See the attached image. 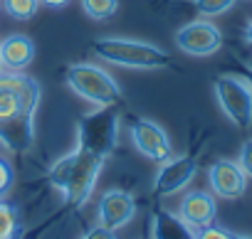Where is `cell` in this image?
<instances>
[{
  "label": "cell",
  "mask_w": 252,
  "mask_h": 239,
  "mask_svg": "<svg viewBox=\"0 0 252 239\" xmlns=\"http://www.w3.org/2000/svg\"><path fill=\"white\" fill-rule=\"evenodd\" d=\"M104 168V160L87 153V151H74L64 158H60L50 173L47 180L52 187H57L69 207H82L94 192V185L99 180V173Z\"/></svg>",
  "instance_id": "cell-1"
},
{
  "label": "cell",
  "mask_w": 252,
  "mask_h": 239,
  "mask_svg": "<svg viewBox=\"0 0 252 239\" xmlns=\"http://www.w3.org/2000/svg\"><path fill=\"white\" fill-rule=\"evenodd\" d=\"M89 50L116 67L126 69H166L171 67V54L151 42L129 40V37H99L89 45Z\"/></svg>",
  "instance_id": "cell-2"
},
{
  "label": "cell",
  "mask_w": 252,
  "mask_h": 239,
  "mask_svg": "<svg viewBox=\"0 0 252 239\" xmlns=\"http://www.w3.org/2000/svg\"><path fill=\"white\" fill-rule=\"evenodd\" d=\"M119 143V111L116 106H96L77 124V148L106 160Z\"/></svg>",
  "instance_id": "cell-3"
},
{
  "label": "cell",
  "mask_w": 252,
  "mask_h": 239,
  "mask_svg": "<svg viewBox=\"0 0 252 239\" xmlns=\"http://www.w3.org/2000/svg\"><path fill=\"white\" fill-rule=\"evenodd\" d=\"M64 81L77 96H82L84 101L94 106H116L121 101V86L106 69L96 64L79 62V64L67 67Z\"/></svg>",
  "instance_id": "cell-4"
},
{
  "label": "cell",
  "mask_w": 252,
  "mask_h": 239,
  "mask_svg": "<svg viewBox=\"0 0 252 239\" xmlns=\"http://www.w3.org/2000/svg\"><path fill=\"white\" fill-rule=\"evenodd\" d=\"M213 91L227 121L247 131L252 126V89L247 86V81L235 74H220L213 81Z\"/></svg>",
  "instance_id": "cell-5"
},
{
  "label": "cell",
  "mask_w": 252,
  "mask_h": 239,
  "mask_svg": "<svg viewBox=\"0 0 252 239\" xmlns=\"http://www.w3.org/2000/svg\"><path fill=\"white\" fill-rule=\"evenodd\" d=\"M176 47L190 57H210L222 47V32L208 20H193L176 32Z\"/></svg>",
  "instance_id": "cell-6"
},
{
  "label": "cell",
  "mask_w": 252,
  "mask_h": 239,
  "mask_svg": "<svg viewBox=\"0 0 252 239\" xmlns=\"http://www.w3.org/2000/svg\"><path fill=\"white\" fill-rule=\"evenodd\" d=\"M198 173V160L193 156H171L166 163H161L156 178H154V192L158 197H168L173 192L186 190Z\"/></svg>",
  "instance_id": "cell-7"
},
{
  "label": "cell",
  "mask_w": 252,
  "mask_h": 239,
  "mask_svg": "<svg viewBox=\"0 0 252 239\" xmlns=\"http://www.w3.org/2000/svg\"><path fill=\"white\" fill-rule=\"evenodd\" d=\"M131 141L139 148V153H144L154 163H166L173 156V146H171L168 133L156 121H149V118L131 121Z\"/></svg>",
  "instance_id": "cell-8"
},
{
  "label": "cell",
  "mask_w": 252,
  "mask_h": 239,
  "mask_svg": "<svg viewBox=\"0 0 252 239\" xmlns=\"http://www.w3.org/2000/svg\"><path fill=\"white\" fill-rule=\"evenodd\" d=\"M136 217V200L126 192V190H106L99 197L96 207V224L116 232L126 227Z\"/></svg>",
  "instance_id": "cell-9"
},
{
  "label": "cell",
  "mask_w": 252,
  "mask_h": 239,
  "mask_svg": "<svg viewBox=\"0 0 252 239\" xmlns=\"http://www.w3.org/2000/svg\"><path fill=\"white\" fill-rule=\"evenodd\" d=\"M35 113L20 108L18 113L0 118V143L13 153H25L35 146Z\"/></svg>",
  "instance_id": "cell-10"
},
{
  "label": "cell",
  "mask_w": 252,
  "mask_h": 239,
  "mask_svg": "<svg viewBox=\"0 0 252 239\" xmlns=\"http://www.w3.org/2000/svg\"><path fill=\"white\" fill-rule=\"evenodd\" d=\"M208 183L210 190L222 200H237L247 190V175L232 160H215L208 168Z\"/></svg>",
  "instance_id": "cell-11"
},
{
  "label": "cell",
  "mask_w": 252,
  "mask_h": 239,
  "mask_svg": "<svg viewBox=\"0 0 252 239\" xmlns=\"http://www.w3.org/2000/svg\"><path fill=\"white\" fill-rule=\"evenodd\" d=\"M178 214L186 224H190L193 229H203L208 224L215 222L218 217V202L210 192L205 190H193L186 192L181 205H178Z\"/></svg>",
  "instance_id": "cell-12"
},
{
  "label": "cell",
  "mask_w": 252,
  "mask_h": 239,
  "mask_svg": "<svg viewBox=\"0 0 252 239\" xmlns=\"http://www.w3.org/2000/svg\"><path fill=\"white\" fill-rule=\"evenodd\" d=\"M35 59V45L28 35H8L0 40V64L3 72H25Z\"/></svg>",
  "instance_id": "cell-13"
},
{
  "label": "cell",
  "mask_w": 252,
  "mask_h": 239,
  "mask_svg": "<svg viewBox=\"0 0 252 239\" xmlns=\"http://www.w3.org/2000/svg\"><path fill=\"white\" fill-rule=\"evenodd\" d=\"M0 89H8L18 96L20 108L25 111H37L40 106V84L23 72H3L0 74Z\"/></svg>",
  "instance_id": "cell-14"
},
{
  "label": "cell",
  "mask_w": 252,
  "mask_h": 239,
  "mask_svg": "<svg viewBox=\"0 0 252 239\" xmlns=\"http://www.w3.org/2000/svg\"><path fill=\"white\" fill-rule=\"evenodd\" d=\"M151 239H195V229L186 224L178 212L156 210L151 214Z\"/></svg>",
  "instance_id": "cell-15"
},
{
  "label": "cell",
  "mask_w": 252,
  "mask_h": 239,
  "mask_svg": "<svg viewBox=\"0 0 252 239\" xmlns=\"http://www.w3.org/2000/svg\"><path fill=\"white\" fill-rule=\"evenodd\" d=\"M40 8V0H3V10L13 20H30Z\"/></svg>",
  "instance_id": "cell-16"
},
{
  "label": "cell",
  "mask_w": 252,
  "mask_h": 239,
  "mask_svg": "<svg viewBox=\"0 0 252 239\" xmlns=\"http://www.w3.org/2000/svg\"><path fill=\"white\" fill-rule=\"evenodd\" d=\"M119 8V0H82V10L92 20H109Z\"/></svg>",
  "instance_id": "cell-17"
},
{
  "label": "cell",
  "mask_w": 252,
  "mask_h": 239,
  "mask_svg": "<svg viewBox=\"0 0 252 239\" xmlns=\"http://www.w3.org/2000/svg\"><path fill=\"white\" fill-rule=\"evenodd\" d=\"M15 234H18L15 207L0 197V239H15Z\"/></svg>",
  "instance_id": "cell-18"
},
{
  "label": "cell",
  "mask_w": 252,
  "mask_h": 239,
  "mask_svg": "<svg viewBox=\"0 0 252 239\" xmlns=\"http://www.w3.org/2000/svg\"><path fill=\"white\" fill-rule=\"evenodd\" d=\"M237 0H193V5L200 15L205 18H215V15H222L227 13L230 8H235Z\"/></svg>",
  "instance_id": "cell-19"
},
{
  "label": "cell",
  "mask_w": 252,
  "mask_h": 239,
  "mask_svg": "<svg viewBox=\"0 0 252 239\" xmlns=\"http://www.w3.org/2000/svg\"><path fill=\"white\" fill-rule=\"evenodd\" d=\"M13 180H15V173H13L10 160L0 156V197H5V192L13 187Z\"/></svg>",
  "instance_id": "cell-20"
},
{
  "label": "cell",
  "mask_w": 252,
  "mask_h": 239,
  "mask_svg": "<svg viewBox=\"0 0 252 239\" xmlns=\"http://www.w3.org/2000/svg\"><path fill=\"white\" fill-rule=\"evenodd\" d=\"M237 165L242 168V173L247 178H252V138H247L240 148V158H237Z\"/></svg>",
  "instance_id": "cell-21"
},
{
  "label": "cell",
  "mask_w": 252,
  "mask_h": 239,
  "mask_svg": "<svg viewBox=\"0 0 252 239\" xmlns=\"http://www.w3.org/2000/svg\"><path fill=\"white\" fill-rule=\"evenodd\" d=\"M195 239H230V232L215 224H208L203 229H195Z\"/></svg>",
  "instance_id": "cell-22"
},
{
  "label": "cell",
  "mask_w": 252,
  "mask_h": 239,
  "mask_svg": "<svg viewBox=\"0 0 252 239\" xmlns=\"http://www.w3.org/2000/svg\"><path fill=\"white\" fill-rule=\"evenodd\" d=\"M82 239H116V234H114L111 229H106V227L96 224V227H92L89 232H84V237H82Z\"/></svg>",
  "instance_id": "cell-23"
},
{
  "label": "cell",
  "mask_w": 252,
  "mask_h": 239,
  "mask_svg": "<svg viewBox=\"0 0 252 239\" xmlns=\"http://www.w3.org/2000/svg\"><path fill=\"white\" fill-rule=\"evenodd\" d=\"M42 5H47V8H64L69 0H40Z\"/></svg>",
  "instance_id": "cell-24"
},
{
  "label": "cell",
  "mask_w": 252,
  "mask_h": 239,
  "mask_svg": "<svg viewBox=\"0 0 252 239\" xmlns=\"http://www.w3.org/2000/svg\"><path fill=\"white\" fill-rule=\"evenodd\" d=\"M242 79H245L247 86L252 89V67H245V69H242Z\"/></svg>",
  "instance_id": "cell-25"
},
{
  "label": "cell",
  "mask_w": 252,
  "mask_h": 239,
  "mask_svg": "<svg viewBox=\"0 0 252 239\" xmlns=\"http://www.w3.org/2000/svg\"><path fill=\"white\" fill-rule=\"evenodd\" d=\"M245 40H247V45L252 47V20L247 23V27H245Z\"/></svg>",
  "instance_id": "cell-26"
},
{
  "label": "cell",
  "mask_w": 252,
  "mask_h": 239,
  "mask_svg": "<svg viewBox=\"0 0 252 239\" xmlns=\"http://www.w3.org/2000/svg\"><path fill=\"white\" fill-rule=\"evenodd\" d=\"M230 239H252L250 234H235V232H230Z\"/></svg>",
  "instance_id": "cell-27"
},
{
  "label": "cell",
  "mask_w": 252,
  "mask_h": 239,
  "mask_svg": "<svg viewBox=\"0 0 252 239\" xmlns=\"http://www.w3.org/2000/svg\"><path fill=\"white\" fill-rule=\"evenodd\" d=\"M0 74H3V64H0Z\"/></svg>",
  "instance_id": "cell-28"
}]
</instances>
